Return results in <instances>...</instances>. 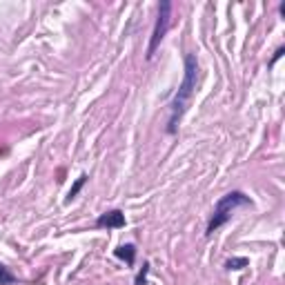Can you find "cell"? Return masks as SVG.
I'll return each mask as SVG.
<instances>
[{"mask_svg":"<svg viewBox=\"0 0 285 285\" xmlns=\"http://www.w3.org/2000/svg\"><path fill=\"white\" fill-rule=\"evenodd\" d=\"M116 256L125 258L127 263H134V245H123V247L116 249Z\"/></svg>","mask_w":285,"mask_h":285,"instance_id":"cell-5","label":"cell"},{"mask_svg":"<svg viewBox=\"0 0 285 285\" xmlns=\"http://www.w3.org/2000/svg\"><path fill=\"white\" fill-rule=\"evenodd\" d=\"M98 225H101V227H123L125 216L121 212H107L98 218Z\"/></svg>","mask_w":285,"mask_h":285,"instance_id":"cell-4","label":"cell"},{"mask_svg":"<svg viewBox=\"0 0 285 285\" xmlns=\"http://www.w3.org/2000/svg\"><path fill=\"white\" fill-rule=\"evenodd\" d=\"M85 178H87V176H81V178H78V181H76V185H74V187H72V192H69V201H72V198L76 196V194H78V189H81L83 185H85Z\"/></svg>","mask_w":285,"mask_h":285,"instance_id":"cell-8","label":"cell"},{"mask_svg":"<svg viewBox=\"0 0 285 285\" xmlns=\"http://www.w3.org/2000/svg\"><path fill=\"white\" fill-rule=\"evenodd\" d=\"M9 283H14V276L7 272V267L0 263V285H9Z\"/></svg>","mask_w":285,"mask_h":285,"instance_id":"cell-6","label":"cell"},{"mask_svg":"<svg viewBox=\"0 0 285 285\" xmlns=\"http://www.w3.org/2000/svg\"><path fill=\"white\" fill-rule=\"evenodd\" d=\"M241 205H249V198L243 196L241 192H232V194H227V196H223L221 201H218L216 209H214L212 221H209V225H207V234H212L214 229L221 227V225L227 221L229 216H232L234 209L241 207Z\"/></svg>","mask_w":285,"mask_h":285,"instance_id":"cell-2","label":"cell"},{"mask_svg":"<svg viewBox=\"0 0 285 285\" xmlns=\"http://www.w3.org/2000/svg\"><path fill=\"white\" fill-rule=\"evenodd\" d=\"M194 83H196V58L194 56H187L185 61V81L178 89L176 98H174V105H172V118H169V132L176 129V121L183 116L185 107H187L189 98H192V92H194Z\"/></svg>","mask_w":285,"mask_h":285,"instance_id":"cell-1","label":"cell"},{"mask_svg":"<svg viewBox=\"0 0 285 285\" xmlns=\"http://www.w3.org/2000/svg\"><path fill=\"white\" fill-rule=\"evenodd\" d=\"M169 9H172V7H169V3H161V14H158L156 29H154V34H152V43H149V49H147V58L154 56L158 43L163 41L165 32H167V27H169Z\"/></svg>","mask_w":285,"mask_h":285,"instance_id":"cell-3","label":"cell"},{"mask_svg":"<svg viewBox=\"0 0 285 285\" xmlns=\"http://www.w3.org/2000/svg\"><path fill=\"white\" fill-rule=\"evenodd\" d=\"M245 265H247V258H229L227 261L229 269H241V267H245Z\"/></svg>","mask_w":285,"mask_h":285,"instance_id":"cell-7","label":"cell"}]
</instances>
